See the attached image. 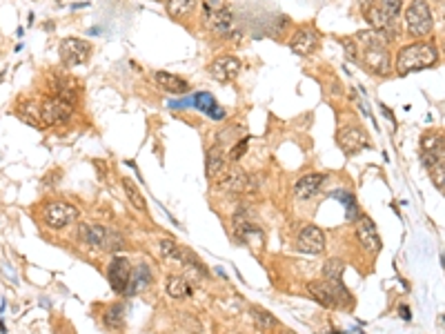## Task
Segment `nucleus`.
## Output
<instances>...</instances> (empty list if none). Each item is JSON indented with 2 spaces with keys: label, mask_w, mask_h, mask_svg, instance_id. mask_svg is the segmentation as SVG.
Wrapping results in <instances>:
<instances>
[{
  "label": "nucleus",
  "mask_w": 445,
  "mask_h": 334,
  "mask_svg": "<svg viewBox=\"0 0 445 334\" xmlns=\"http://www.w3.org/2000/svg\"><path fill=\"white\" fill-rule=\"evenodd\" d=\"M439 63V50L432 42H412L405 45L394 56V69L398 76H408L412 71H423Z\"/></svg>",
  "instance_id": "1"
},
{
  "label": "nucleus",
  "mask_w": 445,
  "mask_h": 334,
  "mask_svg": "<svg viewBox=\"0 0 445 334\" xmlns=\"http://www.w3.org/2000/svg\"><path fill=\"white\" fill-rule=\"evenodd\" d=\"M79 238L85 243V246L94 248V250H103V252H110L116 254L125 248V241L122 236L110 227H105L100 223H81L79 227Z\"/></svg>",
  "instance_id": "2"
},
{
  "label": "nucleus",
  "mask_w": 445,
  "mask_h": 334,
  "mask_svg": "<svg viewBox=\"0 0 445 334\" xmlns=\"http://www.w3.org/2000/svg\"><path fill=\"white\" fill-rule=\"evenodd\" d=\"M405 27L412 38H425L432 34L434 21L427 0H412L410 7L405 9Z\"/></svg>",
  "instance_id": "3"
},
{
  "label": "nucleus",
  "mask_w": 445,
  "mask_h": 334,
  "mask_svg": "<svg viewBox=\"0 0 445 334\" xmlns=\"http://www.w3.org/2000/svg\"><path fill=\"white\" fill-rule=\"evenodd\" d=\"M308 294L323 308H341L349 301V294L343 287V283H332V281L308 283Z\"/></svg>",
  "instance_id": "4"
},
{
  "label": "nucleus",
  "mask_w": 445,
  "mask_h": 334,
  "mask_svg": "<svg viewBox=\"0 0 445 334\" xmlns=\"http://www.w3.org/2000/svg\"><path fill=\"white\" fill-rule=\"evenodd\" d=\"M74 116V105H69L67 100L58 98V96H50L40 103V120L42 125L50 127H58L69 123Z\"/></svg>",
  "instance_id": "5"
},
{
  "label": "nucleus",
  "mask_w": 445,
  "mask_h": 334,
  "mask_svg": "<svg viewBox=\"0 0 445 334\" xmlns=\"http://www.w3.org/2000/svg\"><path fill=\"white\" fill-rule=\"evenodd\" d=\"M42 221L52 230H63V227L71 225L74 221H79V209L65 201H52L42 212Z\"/></svg>",
  "instance_id": "6"
},
{
  "label": "nucleus",
  "mask_w": 445,
  "mask_h": 334,
  "mask_svg": "<svg viewBox=\"0 0 445 334\" xmlns=\"http://www.w3.org/2000/svg\"><path fill=\"white\" fill-rule=\"evenodd\" d=\"M359 60L361 65L372 71L374 76H388L392 71V56L388 47H365L359 50Z\"/></svg>",
  "instance_id": "7"
},
{
  "label": "nucleus",
  "mask_w": 445,
  "mask_h": 334,
  "mask_svg": "<svg viewBox=\"0 0 445 334\" xmlns=\"http://www.w3.org/2000/svg\"><path fill=\"white\" fill-rule=\"evenodd\" d=\"M60 60L67 67H76V65H85L89 56H91V45L83 38H65L60 42Z\"/></svg>",
  "instance_id": "8"
},
{
  "label": "nucleus",
  "mask_w": 445,
  "mask_h": 334,
  "mask_svg": "<svg viewBox=\"0 0 445 334\" xmlns=\"http://www.w3.org/2000/svg\"><path fill=\"white\" fill-rule=\"evenodd\" d=\"M107 279H110V285L116 294H125L132 281V263L125 256H114L110 267H107Z\"/></svg>",
  "instance_id": "9"
},
{
  "label": "nucleus",
  "mask_w": 445,
  "mask_h": 334,
  "mask_svg": "<svg viewBox=\"0 0 445 334\" xmlns=\"http://www.w3.org/2000/svg\"><path fill=\"white\" fill-rule=\"evenodd\" d=\"M219 185H221V190H225L229 194H243V192L256 190L254 178L245 170H241V167H227L225 174L219 178Z\"/></svg>",
  "instance_id": "10"
},
{
  "label": "nucleus",
  "mask_w": 445,
  "mask_h": 334,
  "mask_svg": "<svg viewBox=\"0 0 445 334\" xmlns=\"http://www.w3.org/2000/svg\"><path fill=\"white\" fill-rule=\"evenodd\" d=\"M354 230H357V238L361 243V248L370 254H378L383 248V241L376 232V225L372 223L370 217H359L354 223Z\"/></svg>",
  "instance_id": "11"
},
{
  "label": "nucleus",
  "mask_w": 445,
  "mask_h": 334,
  "mask_svg": "<svg viewBox=\"0 0 445 334\" xmlns=\"http://www.w3.org/2000/svg\"><path fill=\"white\" fill-rule=\"evenodd\" d=\"M318 42H320V36L314 27L305 25V27H299L294 34H291L289 38V50L299 54V56H310L312 52L318 50Z\"/></svg>",
  "instance_id": "12"
},
{
  "label": "nucleus",
  "mask_w": 445,
  "mask_h": 334,
  "mask_svg": "<svg viewBox=\"0 0 445 334\" xmlns=\"http://www.w3.org/2000/svg\"><path fill=\"white\" fill-rule=\"evenodd\" d=\"M296 250L303 254H320L325 252V234L318 225H305L296 236Z\"/></svg>",
  "instance_id": "13"
},
{
  "label": "nucleus",
  "mask_w": 445,
  "mask_h": 334,
  "mask_svg": "<svg viewBox=\"0 0 445 334\" xmlns=\"http://www.w3.org/2000/svg\"><path fill=\"white\" fill-rule=\"evenodd\" d=\"M209 74H212V79H216L219 83H232L241 74V60L236 56L214 58L209 65Z\"/></svg>",
  "instance_id": "14"
},
{
  "label": "nucleus",
  "mask_w": 445,
  "mask_h": 334,
  "mask_svg": "<svg viewBox=\"0 0 445 334\" xmlns=\"http://www.w3.org/2000/svg\"><path fill=\"white\" fill-rule=\"evenodd\" d=\"M336 143L341 145L345 154H354V151L370 147V139L361 127H341L336 134Z\"/></svg>",
  "instance_id": "15"
},
{
  "label": "nucleus",
  "mask_w": 445,
  "mask_h": 334,
  "mask_svg": "<svg viewBox=\"0 0 445 334\" xmlns=\"http://www.w3.org/2000/svg\"><path fill=\"white\" fill-rule=\"evenodd\" d=\"M52 87H54V96L67 100L69 105H76L79 103V96H81V85L79 81L74 79V76H67V74H56L52 79Z\"/></svg>",
  "instance_id": "16"
},
{
  "label": "nucleus",
  "mask_w": 445,
  "mask_h": 334,
  "mask_svg": "<svg viewBox=\"0 0 445 334\" xmlns=\"http://www.w3.org/2000/svg\"><path fill=\"white\" fill-rule=\"evenodd\" d=\"M227 167H229V156L223 151V147L212 145L205 156V176L209 180H219L225 174Z\"/></svg>",
  "instance_id": "17"
},
{
  "label": "nucleus",
  "mask_w": 445,
  "mask_h": 334,
  "mask_svg": "<svg viewBox=\"0 0 445 334\" xmlns=\"http://www.w3.org/2000/svg\"><path fill=\"white\" fill-rule=\"evenodd\" d=\"M205 25L209 32H214L216 36H232L234 34V16H232V9L223 7L219 11L209 13L205 16Z\"/></svg>",
  "instance_id": "18"
},
{
  "label": "nucleus",
  "mask_w": 445,
  "mask_h": 334,
  "mask_svg": "<svg viewBox=\"0 0 445 334\" xmlns=\"http://www.w3.org/2000/svg\"><path fill=\"white\" fill-rule=\"evenodd\" d=\"M325 183V176L323 174H305L303 178L296 180L294 185V196L299 201H310L312 196H316L320 192Z\"/></svg>",
  "instance_id": "19"
},
{
  "label": "nucleus",
  "mask_w": 445,
  "mask_h": 334,
  "mask_svg": "<svg viewBox=\"0 0 445 334\" xmlns=\"http://www.w3.org/2000/svg\"><path fill=\"white\" fill-rule=\"evenodd\" d=\"M154 81L158 87H163L165 92H170V94H187L190 92V83L170 71H154Z\"/></svg>",
  "instance_id": "20"
},
{
  "label": "nucleus",
  "mask_w": 445,
  "mask_h": 334,
  "mask_svg": "<svg viewBox=\"0 0 445 334\" xmlns=\"http://www.w3.org/2000/svg\"><path fill=\"white\" fill-rule=\"evenodd\" d=\"M165 292L172 299H187L192 294V283L185 277L174 275V277H170L165 281Z\"/></svg>",
  "instance_id": "21"
},
{
  "label": "nucleus",
  "mask_w": 445,
  "mask_h": 334,
  "mask_svg": "<svg viewBox=\"0 0 445 334\" xmlns=\"http://www.w3.org/2000/svg\"><path fill=\"white\" fill-rule=\"evenodd\" d=\"M151 283V270L147 265H136L132 270V281H129V287L125 294H138V290H143V287H147Z\"/></svg>",
  "instance_id": "22"
},
{
  "label": "nucleus",
  "mask_w": 445,
  "mask_h": 334,
  "mask_svg": "<svg viewBox=\"0 0 445 334\" xmlns=\"http://www.w3.org/2000/svg\"><path fill=\"white\" fill-rule=\"evenodd\" d=\"M196 105H198V108H201L209 118H214V120H223V118H225V110L219 108L216 100L212 98V94H205V92L196 94Z\"/></svg>",
  "instance_id": "23"
},
{
  "label": "nucleus",
  "mask_w": 445,
  "mask_h": 334,
  "mask_svg": "<svg viewBox=\"0 0 445 334\" xmlns=\"http://www.w3.org/2000/svg\"><path fill=\"white\" fill-rule=\"evenodd\" d=\"M103 323H105L107 330H122V326H125V308H122V306H110L105 310Z\"/></svg>",
  "instance_id": "24"
},
{
  "label": "nucleus",
  "mask_w": 445,
  "mask_h": 334,
  "mask_svg": "<svg viewBox=\"0 0 445 334\" xmlns=\"http://www.w3.org/2000/svg\"><path fill=\"white\" fill-rule=\"evenodd\" d=\"M363 16H365L367 25H372V29H383V32H386V29L394 23V21H390V18L386 16V11H383L378 5H374V7H370V9H365V11H363Z\"/></svg>",
  "instance_id": "25"
},
{
  "label": "nucleus",
  "mask_w": 445,
  "mask_h": 334,
  "mask_svg": "<svg viewBox=\"0 0 445 334\" xmlns=\"http://www.w3.org/2000/svg\"><path fill=\"white\" fill-rule=\"evenodd\" d=\"M194 7H196V0H167V13L176 21L190 16Z\"/></svg>",
  "instance_id": "26"
},
{
  "label": "nucleus",
  "mask_w": 445,
  "mask_h": 334,
  "mask_svg": "<svg viewBox=\"0 0 445 334\" xmlns=\"http://www.w3.org/2000/svg\"><path fill=\"white\" fill-rule=\"evenodd\" d=\"M122 190H125L129 203H132L138 212H143V214H145V212H147V203H145L141 190L136 188V183H134L132 178H122Z\"/></svg>",
  "instance_id": "27"
},
{
  "label": "nucleus",
  "mask_w": 445,
  "mask_h": 334,
  "mask_svg": "<svg viewBox=\"0 0 445 334\" xmlns=\"http://www.w3.org/2000/svg\"><path fill=\"white\" fill-rule=\"evenodd\" d=\"M343 272H345V263L341 259H328L323 265L325 281H332V283H343Z\"/></svg>",
  "instance_id": "28"
},
{
  "label": "nucleus",
  "mask_w": 445,
  "mask_h": 334,
  "mask_svg": "<svg viewBox=\"0 0 445 334\" xmlns=\"http://www.w3.org/2000/svg\"><path fill=\"white\" fill-rule=\"evenodd\" d=\"M252 318H254V323L258 330H263V332H270L274 330L276 326H279V321H276V316H272L267 310L263 308H252Z\"/></svg>",
  "instance_id": "29"
},
{
  "label": "nucleus",
  "mask_w": 445,
  "mask_h": 334,
  "mask_svg": "<svg viewBox=\"0 0 445 334\" xmlns=\"http://www.w3.org/2000/svg\"><path fill=\"white\" fill-rule=\"evenodd\" d=\"M158 248H161V254L165 256V259H170V261H178V263L183 261V254H185V250L178 248L172 238H161Z\"/></svg>",
  "instance_id": "30"
},
{
  "label": "nucleus",
  "mask_w": 445,
  "mask_h": 334,
  "mask_svg": "<svg viewBox=\"0 0 445 334\" xmlns=\"http://www.w3.org/2000/svg\"><path fill=\"white\" fill-rule=\"evenodd\" d=\"M383 11H386V16L390 21H396V16L401 13V7H403V0H378L376 3Z\"/></svg>",
  "instance_id": "31"
},
{
  "label": "nucleus",
  "mask_w": 445,
  "mask_h": 334,
  "mask_svg": "<svg viewBox=\"0 0 445 334\" xmlns=\"http://www.w3.org/2000/svg\"><path fill=\"white\" fill-rule=\"evenodd\" d=\"M343 203H345V212H347V221H354L357 223V219L361 217L357 199L352 194H343Z\"/></svg>",
  "instance_id": "32"
},
{
  "label": "nucleus",
  "mask_w": 445,
  "mask_h": 334,
  "mask_svg": "<svg viewBox=\"0 0 445 334\" xmlns=\"http://www.w3.org/2000/svg\"><path fill=\"white\" fill-rule=\"evenodd\" d=\"M429 176H432L434 185L445 194V163H437L432 170H429Z\"/></svg>",
  "instance_id": "33"
},
{
  "label": "nucleus",
  "mask_w": 445,
  "mask_h": 334,
  "mask_svg": "<svg viewBox=\"0 0 445 334\" xmlns=\"http://www.w3.org/2000/svg\"><path fill=\"white\" fill-rule=\"evenodd\" d=\"M245 151H248V139L238 141V143L232 147V151H229V161H232V163L241 161V156H245Z\"/></svg>",
  "instance_id": "34"
},
{
  "label": "nucleus",
  "mask_w": 445,
  "mask_h": 334,
  "mask_svg": "<svg viewBox=\"0 0 445 334\" xmlns=\"http://www.w3.org/2000/svg\"><path fill=\"white\" fill-rule=\"evenodd\" d=\"M223 7H227L225 0H205V3H203V16H209V13L219 11Z\"/></svg>",
  "instance_id": "35"
},
{
  "label": "nucleus",
  "mask_w": 445,
  "mask_h": 334,
  "mask_svg": "<svg viewBox=\"0 0 445 334\" xmlns=\"http://www.w3.org/2000/svg\"><path fill=\"white\" fill-rule=\"evenodd\" d=\"M378 3V0H359V5H361V9L365 11V9H370V7H374Z\"/></svg>",
  "instance_id": "36"
},
{
  "label": "nucleus",
  "mask_w": 445,
  "mask_h": 334,
  "mask_svg": "<svg viewBox=\"0 0 445 334\" xmlns=\"http://www.w3.org/2000/svg\"><path fill=\"white\" fill-rule=\"evenodd\" d=\"M398 314H403L405 321H410V312H408V308H405V306H403V308H398Z\"/></svg>",
  "instance_id": "37"
},
{
  "label": "nucleus",
  "mask_w": 445,
  "mask_h": 334,
  "mask_svg": "<svg viewBox=\"0 0 445 334\" xmlns=\"http://www.w3.org/2000/svg\"><path fill=\"white\" fill-rule=\"evenodd\" d=\"M285 334H294V332H285Z\"/></svg>",
  "instance_id": "38"
}]
</instances>
